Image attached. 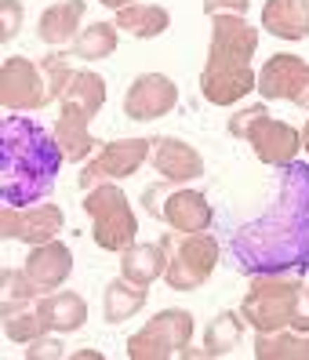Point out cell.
Wrapping results in <instances>:
<instances>
[{
	"instance_id": "obj_22",
	"label": "cell",
	"mask_w": 309,
	"mask_h": 360,
	"mask_svg": "<svg viewBox=\"0 0 309 360\" xmlns=\"http://www.w3.org/2000/svg\"><path fill=\"white\" fill-rule=\"evenodd\" d=\"M255 356L258 360H309V331H295V328L258 331Z\"/></svg>"
},
{
	"instance_id": "obj_27",
	"label": "cell",
	"mask_w": 309,
	"mask_h": 360,
	"mask_svg": "<svg viewBox=\"0 0 309 360\" xmlns=\"http://www.w3.org/2000/svg\"><path fill=\"white\" fill-rule=\"evenodd\" d=\"M244 316L240 313H218L215 321L208 324V331H204V356H225V353H233L237 342H240V335H244Z\"/></svg>"
},
{
	"instance_id": "obj_29",
	"label": "cell",
	"mask_w": 309,
	"mask_h": 360,
	"mask_svg": "<svg viewBox=\"0 0 309 360\" xmlns=\"http://www.w3.org/2000/svg\"><path fill=\"white\" fill-rule=\"evenodd\" d=\"M0 291H4V302H33V299L44 295L29 281L26 269H4L0 273Z\"/></svg>"
},
{
	"instance_id": "obj_5",
	"label": "cell",
	"mask_w": 309,
	"mask_h": 360,
	"mask_svg": "<svg viewBox=\"0 0 309 360\" xmlns=\"http://www.w3.org/2000/svg\"><path fill=\"white\" fill-rule=\"evenodd\" d=\"M230 135L244 139L255 150V157L270 167H284L291 164L302 150V131H295L291 124L273 120L265 105H247L230 120Z\"/></svg>"
},
{
	"instance_id": "obj_9",
	"label": "cell",
	"mask_w": 309,
	"mask_h": 360,
	"mask_svg": "<svg viewBox=\"0 0 309 360\" xmlns=\"http://www.w3.org/2000/svg\"><path fill=\"white\" fill-rule=\"evenodd\" d=\"M48 102H55V91L44 66L22 55L4 58V66H0V105L8 113H26V110H44Z\"/></svg>"
},
{
	"instance_id": "obj_21",
	"label": "cell",
	"mask_w": 309,
	"mask_h": 360,
	"mask_svg": "<svg viewBox=\"0 0 309 360\" xmlns=\"http://www.w3.org/2000/svg\"><path fill=\"white\" fill-rule=\"evenodd\" d=\"M164 269H168V248H164V240L131 244L128 251H120V277H128L131 284L150 288L157 277H164Z\"/></svg>"
},
{
	"instance_id": "obj_16",
	"label": "cell",
	"mask_w": 309,
	"mask_h": 360,
	"mask_svg": "<svg viewBox=\"0 0 309 360\" xmlns=\"http://www.w3.org/2000/svg\"><path fill=\"white\" fill-rule=\"evenodd\" d=\"M29 273V281L40 288V291H55L70 281V273H73V251L62 244V240H48V244H37L29 251V259L22 266Z\"/></svg>"
},
{
	"instance_id": "obj_34",
	"label": "cell",
	"mask_w": 309,
	"mask_h": 360,
	"mask_svg": "<svg viewBox=\"0 0 309 360\" xmlns=\"http://www.w3.org/2000/svg\"><path fill=\"white\" fill-rule=\"evenodd\" d=\"M302 150L309 153V120H305V128H302Z\"/></svg>"
},
{
	"instance_id": "obj_24",
	"label": "cell",
	"mask_w": 309,
	"mask_h": 360,
	"mask_svg": "<svg viewBox=\"0 0 309 360\" xmlns=\"http://www.w3.org/2000/svg\"><path fill=\"white\" fill-rule=\"evenodd\" d=\"M0 321H4V335L11 342H33V338L48 335V324L37 309V299L33 302H0Z\"/></svg>"
},
{
	"instance_id": "obj_12",
	"label": "cell",
	"mask_w": 309,
	"mask_h": 360,
	"mask_svg": "<svg viewBox=\"0 0 309 360\" xmlns=\"http://www.w3.org/2000/svg\"><path fill=\"white\" fill-rule=\"evenodd\" d=\"M255 91L270 102H291L309 110V62L298 55H273L262 66Z\"/></svg>"
},
{
	"instance_id": "obj_13",
	"label": "cell",
	"mask_w": 309,
	"mask_h": 360,
	"mask_svg": "<svg viewBox=\"0 0 309 360\" xmlns=\"http://www.w3.org/2000/svg\"><path fill=\"white\" fill-rule=\"evenodd\" d=\"M62 222H66V215H62L58 204H37V207L4 204L0 207V237L4 240H22L29 248L55 240Z\"/></svg>"
},
{
	"instance_id": "obj_20",
	"label": "cell",
	"mask_w": 309,
	"mask_h": 360,
	"mask_svg": "<svg viewBox=\"0 0 309 360\" xmlns=\"http://www.w3.org/2000/svg\"><path fill=\"white\" fill-rule=\"evenodd\" d=\"M80 18H84V0H58V4L44 8V15H40V22H37V33L44 44L66 48L80 33Z\"/></svg>"
},
{
	"instance_id": "obj_1",
	"label": "cell",
	"mask_w": 309,
	"mask_h": 360,
	"mask_svg": "<svg viewBox=\"0 0 309 360\" xmlns=\"http://www.w3.org/2000/svg\"><path fill=\"white\" fill-rule=\"evenodd\" d=\"M230 255L247 277L309 269V164H284L270 211L233 233Z\"/></svg>"
},
{
	"instance_id": "obj_17",
	"label": "cell",
	"mask_w": 309,
	"mask_h": 360,
	"mask_svg": "<svg viewBox=\"0 0 309 360\" xmlns=\"http://www.w3.org/2000/svg\"><path fill=\"white\" fill-rule=\"evenodd\" d=\"M88 124L91 117L84 110H77V105H66V102H58V120H55V139L62 146V157L73 160V164H84L91 160V153L98 150V139L88 131Z\"/></svg>"
},
{
	"instance_id": "obj_15",
	"label": "cell",
	"mask_w": 309,
	"mask_h": 360,
	"mask_svg": "<svg viewBox=\"0 0 309 360\" xmlns=\"http://www.w3.org/2000/svg\"><path fill=\"white\" fill-rule=\"evenodd\" d=\"M157 175L164 182H193L204 175V157L193 150L190 142L171 139V135H160L153 139V153H150Z\"/></svg>"
},
{
	"instance_id": "obj_10",
	"label": "cell",
	"mask_w": 309,
	"mask_h": 360,
	"mask_svg": "<svg viewBox=\"0 0 309 360\" xmlns=\"http://www.w3.org/2000/svg\"><path fill=\"white\" fill-rule=\"evenodd\" d=\"M146 207L150 215L164 219L175 233H208L215 219L204 193H197V189H168V182L146 189Z\"/></svg>"
},
{
	"instance_id": "obj_32",
	"label": "cell",
	"mask_w": 309,
	"mask_h": 360,
	"mask_svg": "<svg viewBox=\"0 0 309 360\" xmlns=\"http://www.w3.org/2000/svg\"><path fill=\"white\" fill-rule=\"evenodd\" d=\"M251 0H204V15H244Z\"/></svg>"
},
{
	"instance_id": "obj_8",
	"label": "cell",
	"mask_w": 309,
	"mask_h": 360,
	"mask_svg": "<svg viewBox=\"0 0 309 360\" xmlns=\"http://www.w3.org/2000/svg\"><path fill=\"white\" fill-rule=\"evenodd\" d=\"M193 338V316L190 309H160L146 328L128 338V356L131 360H168L182 356Z\"/></svg>"
},
{
	"instance_id": "obj_6",
	"label": "cell",
	"mask_w": 309,
	"mask_h": 360,
	"mask_svg": "<svg viewBox=\"0 0 309 360\" xmlns=\"http://www.w3.org/2000/svg\"><path fill=\"white\" fill-rule=\"evenodd\" d=\"M84 211L91 215V237L102 251H128L138 237V219L128 204V193L117 182L88 189Z\"/></svg>"
},
{
	"instance_id": "obj_3",
	"label": "cell",
	"mask_w": 309,
	"mask_h": 360,
	"mask_svg": "<svg viewBox=\"0 0 309 360\" xmlns=\"http://www.w3.org/2000/svg\"><path fill=\"white\" fill-rule=\"evenodd\" d=\"M258 30L244 22V15H211V44L200 73V95L211 105H233L258 88L255 77Z\"/></svg>"
},
{
	"instance_id": "obj_23",
	"label": "cell",
	"mask_w": 309,
	"mask_h": 360,
	"mask_svg": "<svg viewBox=\"0 0 309 360\" xmlns=\"http://www.w3.org/2000/svg\"><path fill=\"white\" fill-rule=\"evenodd\" d=\"M113 26L124 30V33H131V37H138V40H153V37H160L164 30L171 26V15L164 11L160 4H138V0H135V4L117 11Z\"/></svg>"
},
{
	"instance_id": "obj_33",
	"label": "cell",
	"mask_w": 309,
	"mask_h": 360,
	"mask_svg": "<svg viewBox=\"0 0 309 360\" xmlns=\"http://www.w3.org/2000/svg\"><path fill=\"white\" fill-rule=\"evenodd\" d=\"M98 4H106V8L120 11V8H128V4H135V0H98Z\"/></svg>"
},
{
	"instance_id": "obj_11",
	"label": "cell",
	"mask_w": 309,
	"mask_h": 360,
	"mask_svg": "<svg viewBox=\"0 0 309 360\" xmlns=\"http://www.w3.org/2000/svg\"><path fill=\"white\" fill-rule=\"evenodd\" d=\"M153 153V139H117V142H102V150L80 167V189H95L102 182H120L135 175L142 164Z\"/></svg>"
},
{
	"instance_id": "obj_19",
	"label": "cell",
	"mask_w": 309,
	"mask_h": 360,
	"mask_svg": "<svg viewBox=\"0 0 309 360\" xmlns=\"http://www.w3.org/2000/svg\"><path fill=\"white\" fill-rule=\"evenodd\" d=\"M262 30L280 40H305L309 37V0H265Z\"/></svg>"
},
{
	"instance_id": "obj_26",
	"label": "cell",
	"mask_w": 309,
	"mask_h": 360,
	"mask_svg": "<svg viewBox=\"0 0 309 360\" xmlns=\"http://www.w3.org/2000/svg\"><path fill=\"white\" fill-rule=\"evenodd\" d=\"M58 102H66V105H77V110H84L91 120L98 117V110L106 105V80H102L98 73L91 70H77L73 80H70V88L62 91Z\"/></svg>"
},
{
	"instance_id": "obj_2",
	"label": "cell",
	"mask_w": 309,
	"mask_h": 360,
	"mask_svg": "<svg viewBox=\"0 0 309 360\" xmlns=\"http://www.w3.org/2000/svg\"><path fill=\"white\" fill-rule=\"evenodd\" d=\"M62 146L33 117H4L0 124V200L37 204L51 193L62 167Z\"/></svg>"
},
{
	"instance_id": "obj_18",
	"label": "cell",
	"mask_w": 309,
	"mask_h": 360,
	"mask_svg": "<svg viewBox=\"0 0 309 360\" xmlns=\"http://www.w3.org/2000/svg\"><path fill=\"white\" fill-rule=\"evenodd\" d=\"M37 309L48 324V335H70V331H80L88 321V302L80 299L77 291H48L37 299Z\"/></svg>"
},
{
	"instance_id": "obj_7",
	"label": "cell",
	"mask_w": 309,
	"mask_h": 360,
	"mask_svg": "<svg viewBox=\"0 0 309 360\" xmlns=\"http://www.w3.org/2000/svg\"><path fill=\"white\" fill-rule=\"evenodd\" d=\"M160 240L168 248L164 281L171 291H197L200 284H208L218 266V240L211 233H164Z\"/></svg>"
},
{
	"instance_id": "obj_14",
	"label": "cell",
	"mask_w": 309,
	"mask_h": 360,
	"mask_svg": "<svg viewBox=\"0 0 309 360\" xmlns=\"http://www.w3.org/2000/svg\"><path fill=\"white\" fill-rule=\"evenodd\" d=\"M178 105V88L164 73H142L131 80L124 95V117L128 120H160Z\"/></svg>"
},
{
	"instance_id": "obj_4",
	"label": "cell",
	"mask_w": 309,
	"mask_h": 360,
	"mask_svg": "<svg viewBox=\"0 0 309 360\" xmlns=\"http://www.w3.org/2000/svg\"><path fill=\"white\" fill-rule=\"evenodd\" d=\"M302 299H305V281L298 273H258L244 291L240 316L255 331H280V328L305 331Z\"/></svg>"
},
{
	"instance_id": "obj_30",
	"label": "cell",
	"mask_w": 309,
	"mask_h": 360,
	"mask_svg": "<svg viewBox=\"0 0 309 360\" xmlns=\"http://www.w3.org/2000/svg\"><path fill=\"white\" fill-rule=\"evenodd\" d=\"M18 26H22V4L18 0H0V40H15Z\"/></svg>"
},
{
	"instance_id": "obj_25",
	"label": "cell",
	"mask_w": 309,
	"mask_h": 360,
	"mask_svg": "<svg viewBox=\"0 0 309 360\" xmlns=\"http://www.w3.org/2000/svg\"><path fill=\"white\" fill-rule=\"evenodd\" d=\"M146 295H150V288L131 284L128 277L110 281L106 295H102V313H106L110 324H124V321H131V316L146 306Z\"/></svg>"
},
{
	"instance_id": "obj_28",
	"label": "cell",
	"mask_w": 309,
	"mask_h": 360,
	"mask_svg": "<svg viewBox=\"0 0 309 360\" xmlns=\"http://www.w3.org/2000/svg\"><path fill=\"white\" fill-rule=\"evenodd\" d=\"M117 51V26L110 22H91L88 30H80L73 40V58H110Z\"/></svg>"
},
{
	"instance_id": "obj_31",
	"label": "cell",
	"mask_w": 309,
	"mask_h": 360,
	"mask_svg": "<svg viewBox=\"0 0 309 360\" xmlns=\"http://www.w3.org/2000/svg\"><path fill=\"white\" fill-rule=\"evenodd\" d=\"M26 356H29V360H58V356H62V342L40 335V338H33V342H29Z\"/></svg>"
}]
</instances>
